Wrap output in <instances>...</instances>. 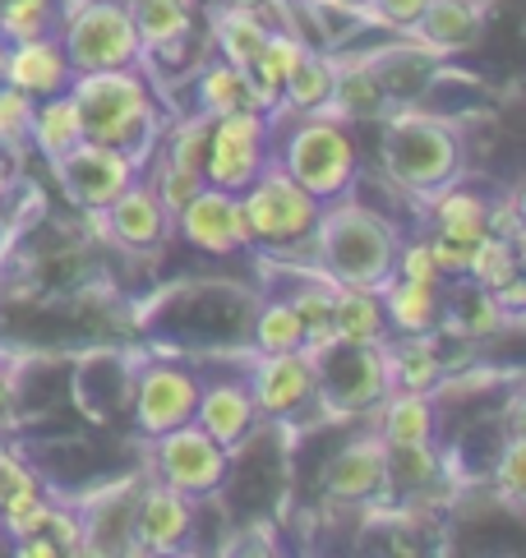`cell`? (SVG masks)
Segmentation results:
<instances>
[{
	"mask_svg": "<svg viewBox=\"0 0 526 558\" xmlns=\"http://www.w3.org/2000/svg\"><path fill=\"white\" fill-rule=\"evenodd\" d=\"M273 116V162L291 175L296 185H306L319 204L351 194L360 175V148L351 125L333 111L319 116Z\"/></svg>",
	"mask_w": 526,
	"mask_h": 558,
	"instance_id": "6da1fadb",
	"label": "cell"
},
{
	"mask_svg": "<svg viewBox=\"0 0 526 558\" xmlns=\"http://www.w3.org/2000/svg\"><path fill=\"white\" fill-rule=\"evenodd\" d=\"M70 97L84 116V138L93 144L125 148L134 157H144L157 144L162 111H157V88L148 84L144 65L125 70H97V74H74Z\"/></svg>",
	"mask_w": 526,
	"mask_h": 558,
	"instance_id": "7a4b0ae2",
	"label": "cell"
},
{
	"mask_svg": "<svg viewBox=\"0 0 526 558\" xmlns=\"http://www.w3.org/2000/svg\"><path fill=\"white\" fill-rule=\"evenodd\" d=\"M310 245L319 254V268L328 272L333 282L383 287L393 277L402 231L383 213L356 204L351 194H342L333 204H323Z\"/></svg>",
	"mask_w": 526,
	"mask_h": 558,
	"instance_id": "3957f363",
	"label": "cell"
},
{
	"mask_svg": "<svg viewBox=\"0 0 526 558\" xmlns=\"http://www.w3.org/2000/svg\"><path fill=\"white\" fill-rule=\"evenodd\" d=\"M379 157L383 175L416 198H430L434 190L462 181V134L420 107H393L379 121Z\"/></svg>",
	"mask_w": 526,
	"mask_h": 558,
	"instance_id": "277c9868",
	"label": "cell"
},
{
	"mask_svg": "<svg viewBox=\"0 0 526 558\" xmlns=\"http://www.w3.org/2000/svg\"><path fill=\"white\" fill-rule=\"evenodd\" d=\"M56 37L74 74L144 65V43L125 0H60Z\"/></svg>",
	"mask_w": 526,
	"mask_h": 558,
	"instance_id": "5b68a950",
	"label": "cell"
},
{
	"mask_svg": "<svg viewBox=\"0 0 526 558\" xmlns=\"http://www.w3.org/2000/svg\"><path fill=\"white\" fill-rule=\"evenodd\" d=\"M240 208H246L250 245L268 250V254H287V250L310 245L319 213H323L319 198L306 185H296L277 162H268L240 190Z\"/></svg>",
	"mask_w": 526,
	"mask_h": 558,
	"instance_id": "8992f818",
	"label": "cell"
},
{
	"mask_svg": "<svg viewBox=\"0 0 526 558\" xmlns=\"http://www.w3.org/2000/svg\"><path fill=\"white\" fill-rule=\"evenodd\" d=\"M148 475L194 498V504H204V498L222 494V485L231 481V448H222L194 421L176 425L167 434L148 438Z\"/></svg>",
	"mask_w": 526,
	"mask_h": 558,
	"instance_id": "52a82bcc",
	"label": "cell"
},
{
	"mask_svg": "<svg viewBox=\"0 0 526 558\" xmlns=\"http://www.w3.org/2000/svg\"><path fill=\"white\" fill-rule=\"evenodd\" d=\"M268 162H273V116L268 111L240 107V111H227V116H213L204 185L240 194Z\"/></svg>",
	"mask_w": 526,
	"mask_h": 558,
	"instance_id": "ba28073f",
	"label": "cell"
},
{
	"mask_svg": "<svg viewBox=\"0 0 526 558\" xmlns=\"http://www.w3.org/2000/svg\"><path fill=\"white\" fill-rule=\"evenodd\" d=\"M314 374H319V402H328L342 415H370L393 388L383 342L379 347H356V342L323 347L314 355Z\"/></svg>",
	"mask_w": 526,
	"mask_h": 558,
	"instance_id": "9c48e42d",
	"label": "cell"
},
{
	"mask_svg": "<svg viewBox=\"0 0 526 558\" xmlns=\"http://www.w3.org/2000/svg\"><path fill=\"white\" fill-rule=\"evenodd\" d=\"M51 171H56V181H60V190H65V198H70L74 208L103 213L120 190L139 181V171H144V157L84 138V144L70 148L60 162H51Z\"/></svg>",
	"mask_w": 526,
	"mask_h": 558,
	"instance_id": "30bf717a",
	"label": "cell"
},
{
	"mask_svg": "<svg viewBox=\"0 0 526 558\" xmlns=\"http://www.w3.org/2000/svg\"><path fill=\"white\" fill-rule=\"evenodd\" d=\"M199 388H204V378L194 369L176 361H148L134 378V434L148 444V438L176 425H190L199 407Z\"/></svg>",
	"mask_w": 526,
	"mask_h": 558,
	"instance_id": "8fae6325",
	"label": "cell"
},
{
	"mask_svg": "<svg viewBox=\"0 0 526 558\" xmlns=\"http://www.w3.org/2000/svg\"><path fill=\"white\" fill-rule=\"evenodd\" d=\"M171 231L199 254L213 258H231L240 250H250V227H246V208H240V194L204 185L186 208L171 217Z\"/></svg>",
	"mask_w": 526,
	"mask_h": 558,
	"instance_id": "7c38bea8",
	"label": "cell"
},
{
	"mask_svg": "<svg viewBox=\"0 0 526 558\" xmlns=\"http://www.w3.org/2000/svg\"><path fill=\"white\" fill-rule=\"evenodd\" d=\"M199 504L180 489L162 485L148 475V485L134 494V522H130V554H180L194 541Z\"/></svg>",
	"mask_w": 526,
	"mask_h": 558,
	"instance_id": "4fadbf2b",
	"label": "cell"
},
{
	"mask_svg": "<svg viewBox=\"0 0 526 558\" xmlns=\"http://www.w3.org/2000/svg\"><path fill=\"white\" fill-rule=\"evenodd\" d=\"M246 384L259 407V421H291V415H300L310 402H319L314 355H306V351L259 355Z\"/></svg>",
	"mask_w": 526,
	"mask_h": 558,
	"instance_id": "5bb4252c",
	"label": "cell"
},
{
	"mask_svg": "<svg viewBox=\"0 0 526 558\" xmlns=\"http://www.w3.org/2000/svg\"><path fill=\"white\" fill-rule=\"evenodd\" d=\"M93 217L103 222L107 241L120 245V250H130V254H148L171 235V217H167L157 190L144 181V175H139L134 185L120 190L111 204L103 213H93Z\"/></svg>",
	"mask_w": 526,
	"mask_h": 558,
	"instance_id": "9a60e30c",
	"label": "cell"
},
{
	"mask_svg": "<svg viewBox=\"0 0 526 558\" xmlns=\"http://www.w3.org/2000/svg\"><path fill=\"white\" fill-rule=\"evenodd\" d=\"M383 489H388V444L379 434L351 438L323 466V494H328V504H370Z\"/></svg>",
	"mask_w": 526,
	"mask_h": 558,
	"instance_id": "2e32d148",
	"label": "cell"
},
{
	"mask_svg": "<svg viewBox=\"0 0 526 558\" xmlns=\"http://www.w3.org/2000/svg\"><path fill=\"white\" fill-rule=\"evenodd\" d=\"M194 425L213 434L222 448H240L246 438L254 434L259 425V407L250 397V384L246 378H208L199 388V407H194Z\"/></svg>",
	"mask_w": 526,
	"mask_h": 558,
	"instance_id": "e0dca14e",
	"label": "cell"
},
{
	"mask_svg": "<svg viewBox=\"0 0 526 558\" xmlns=\"http://www.w3.org/2000/svg\"><path fill=\"white\" fill-rule=\"evenodd\" d=\"M485 33V5L480 0H425L420 19L407 28L416 47L434 51V56H457L471 51Z\"/></svg>",
	"mask_w": 526,
	"mask_h": 558,
	"instance_id": "ac0fdd59",
	"label": "cell"
},
{
	"mask_svg": "<svg viewBox=\"0 0 526 558\" xmlns=\"http://www.w3.org/2000/svg\"><path fill=\"white\" fill-rule=\"evenodd\" d=\"M74 78V65L56 33L28 37V43H10V61H5V84L24 88L28 97H51L65 93Z\"/></svg>",
	"mask_w": 526,
	"mask_h": 558,
	"instance_id": "d6986e66",
	"label": "cell"
},
{
	"mask_svg": "<svg viewBox=\"0 0 526 558\" xmlns=\"http://www.w3.org/2000/svg\"><path fill=\"white\" fill-rule=\"evenodd\" d=\"M374 434L388 448H411V444H434L439 434V407L434 392L416 388H388V397L374 407Z\"/></svg>",
	"mask_w": 526,
	"mask_h": 558,
	"instance_id": "ffe728a7",
	"label": "cell"
},
{
	"mask_svg": "<svg viewBox=\"0 0 526 558\" xmlns=\"http://www.w3.org/2000/svg\"><path fill=\"white\" fill-rule=\"evenodd\" d=\"M333 88H337V61L323 47H306L300 61L291 65L287 84H282L277 97V116H319V111H333Z\"/></svg>",
	"mask_w": 526,
	"mask_h": 558,
	"instance_id": "44dd1931",
	"label": "cell"
},
{
	"mask_svg": "<svg viewBox=\"0 0 526 558\" xmlns=\"http://www.w3.org/2000/svg\"><path fill=\"white\" fill-rule=\"evenodd\" d=\"M268 10H246V5H213L208 10V37L222 61L250 70L259 61L263 43H268Z\"/></svg>",
	"mask_w": 526,
	"mask_h": 558,
	"instance_id": "7402d4cb",
	"label": "cell"
},
{
	"mask_svg": "<svg viewBox=\"0 0 526 558\" xmlns=\"http://www.w3.org/2000/svg\"><path fill=\"white\" fill-rule=\"evenodd\" d=\"M393 111V97L383 88V78L374 70L370 56L356 61H337V88H333V116H342L347 125L356 121H383Z\"/></svg>",
	"mask_w": 526,
	"mask_h": 558,
	"instance_id": "603a6c76",
	"label": "cell"
},
{
	"mask_svg": "<svg viewBox=\"0 0 526 558\" xmlns=\"http://www.w3.org/2000/svg\"><path fill=\"white\" fill-rule=\"evenodd\" d=\"M383 361H388V378L393 388H416V392H434L443 384V351L434 342V332H411V337H397L388 332L383 337Z\"/></svg>",
	"mask_w": 526,
	"mask_h": 558,
	"instance_id": "cb8c5ba5",
	"label": "cell"
},
{
	"mask_svg": "<svg viewBox=\"0 0 526 558\" xmlns=\"http://www.w3.org/2000/svg\"><path fill=\"white\" fill-rule=\"evenodd\" d=\"M79 144H84V116H79V102L70 97V88L37 97L33 125H28V148L43 157V162H60V157Z\"/></svg>",
	"mask_w": 526,
	"mask_h": 558,
	"instance_id": "d4e9b609",
	"label": "cell"
},
{
	"mask_svg": "<svg viewBox=\"0 0 526 558\" xmlns=\"http://www.w3.org/2000/svg\"><path fill=\"white\" fill-rule=\"evenodd\" d=\"M383 301V318H388V332L411 337V332H434L443 318V287H425V282H407V277H388L379 287Z\"/></svg>",
	"mask_w": 526,
	"mask_h": 558,
	"instance_id": "484cf974",
	"label": "cell"
},
{
	"mask_svg": "<svg viewBox=\"0 0 526 558\" xmlns=\"http://www.w3.org/2000/svg\"><path fill=\"white\" fill-rule=\"evenodd\" d=\"M144 43V61L157 51H180L194 37V5L190 0H125Z\"/></svg>",
	"mask_w": 526,
	"mask_h": 558,
	"instance_id": "4316f807",
	"label": "cell"
},
{
	"mask_svg": "<svg viewBox=\"0 0 526 558\" xmlns=\"http://www.w3.org/2000/svg\"><path fill=\"white\" fill-rule=\"evenodd\" d=\"M333 332H337V342L379 347L383 337H388V318H383L379 287L337 282V291H333Z\"/></svg>",
	"mask_w": 526,
	"mask_h": 558,
	"instance_id": "83f0119b",
	"label": "cell"
},
{
	"mask_svg": "<svg viewBox=\"0 0 526 558\" xmlns=\"http://www.w3.org/2000/svg\"><path fill=\"white\" fill-rule=\"evenodd\" d=\"M485 208H490V194H480L476 185H443L430 194V222L439 235H449L457 245H476L485 235Z\"/></svg>",
	"mask_w": 526,
	"mask_h": 558,
	"instance_id": "f1b7e54d",
	"label": "cell"
},
{
	"mask_svg": "<svg viewBox=\"0 0 526 558\" xmlns=\"http://www.w3.org/2000/svg\"><path fill=\"white\" fill-rule=\"evenodd\" d=\"M240 107H259V93L250 84V74L240 65H231V61H222V56L199 65V74H194V111H204L213 121V116H227V111H240Z\"/></svg>",
	"mask_w": 526,
	"mask_h": 558,
	"instance_id": "f546056e",
	"label": "cell"
},
{
	"mask_svg": "<svg viewBox=\"0 0 526 558\" xmlns=\"http://www.w3.org/2000/svg\"><path fill=\"white\" fill-rule=\"evenodd\" d=\"M306 47H310V37H300L296 28L273 24L268 43H263V51H259V61L246 70L250 84H254V93H259V107H263V111L277 107L282 84H287V74H291V65L300 61V51H306Z\"/></svg>",
	"mask_w": 526,
	"mask_h": 558,
	"instance_id": "4dcf8cb0",
	"label": "cell"
},
{
	"mask_svg": "<svg viewBox=\"0 0 526 558\" xmlns=\"http://www.w3.org/2000/svg\"><path fill=\"white\" fill-rule=\"evenodd\" d=\"M370 61H374V70H379V78H383V88H388V97H393V107H411L416 97H425L430 70L443 61V56H434V51H425V47L407 43V47H393V51H374Z\"/></svg>",
	"mask_w": 526,
	"mask_h": 558,
	"instance_id": "1f68e13d",
	"label": "cell"
},
{
	"mask_svg": "<svg viewBox=\"0 0 526 558\" xmlns=\"http://www.w3.org/2000/svg\"><path fill=\"white\" fill-rule=\"evenodd\" d=\"M333 291L337 282L328 272H319V277H300V282L287 291L291 295V305L296 314L306 318V355H319L323 347H333L337 342V332H333Z\"/></svg>",
	"mask_w": 526,
	"mask_h": 558,
	"instance_id": "d6a6232c",
	"label": "cell"
},
{
	"mask_svg": "<svg viewBox=\"0 0 526 558\" xmlns=\"http://www.w3.org/2000/svg\"><path fill=\"white\" fill-rule=\"evenodd\" d=\"M300 347H306V318L296 314L287 291L268 295L254 314V351L277 355V351H300Z\"/></svg>",
	"mask_w": 526,
	"mask_h": 558,
	"instance_id": "836d02e7",
	"label": "cell"
},
{
	"mask_svg": "<svg viewBox=\"0 0 526 558\" xmlns=\"http://www.w3.org/2000/svg\"><path fill=\"white\" fill-rule=\"evenodd\" d=\"M513 272H522L517 250H513V235H494V231H485L480 241L471 245V254H467V272H462V277H467L471 287L499 291Z\"/></svg>",
	"mask_w": 526,
	"mask_h": 558,
	"instance_id": "e575fe53",
	"label": "cell"
},
{
	"mask_svg": "<svg viewBox=\"0 0 526 558\" xmlns=\"http://www.w3.org/2000/svg\"><path fill=\"white\" fill-rule=\"evenodd\" d=\"M439 452L434 444H411V448H388V489L397 494H425L439 481Z\"/></svg>",
	"mask_w": 526,
	"mask_h": 558,
	"instance_id": "d590c367",
	"label": "cell"
},
{
	"mask_svg": "<svg viewBox=\"0 0 526 558\" xmlns=\"http://www.w3.org/2000/svg\"><path fill=\"white\" fill-rule=\"evenodd\" d=\"M60 0H0V37L5 43H28V37L56 33Z\"/></svg>",
	"mask_w": 526,
	"mask_h": 558,
	"instance_id": "8d00e7d4",
	"label": "cell"
},
{
	"mask_svg": "<svg viewBox=\"0 0 526 558\" xmlns=\"http://www.w3.org/2000/svg\"><path fill=\"white\" fill-rule=\"evenodd\" d=\"M208 116L204 111H190V116H180V121L171 125L167 134V144H162V157L176 167H186V171H199L204 175V157H208Z\"/></svg>",
	"mask_w": 526,
	"mask_h": 558,
	"instance_id": "74e56055",
	"label": "cell"
},
{
	"mask_svg": "<svg viewBox=\"0 0 526 558\" xmlns=\"http://www.w3.org/2000/svg\"><path fill=\"white\" fill-rule=\"evenodd\" d=\"M33 107H37V97H28L24 88H14V84L0 78V153H10V157L28 153Z\"/></svg>",
	"mask_w": 526,
	"mask_h": 558,
	"instance_id": "f35d334b",
	"label": "cell"
},
{
	"mask_svg": "<svg viewBox=\"0 0 526 558\" xmlns=\"http://www.w3.org/2000/svg\"><path fill=\"white\" fill-rule=\"evenodd\" d=\"M148 185L157 190V198H162V208H167V217H176L199 190H204V175H199V171H186V167H176V162H167V157L157 153V171H153V181H148Z\"/></svg>",
	"mask_w": 526,
	"mask_h": 558,
	"instance_id": "ab89813d",
	"label": "cell"
},
{
	"mask_svg": "<svg viewBox=\"0 0 526 558\" xmlns=\"http://www.w3.org/2000/svg\"><path fill=\"white\" fill-rule=\"evenodd\" d=\"M503 314L499 310V301H494V291H485V287H471L467 291V301H462V332L467 337H494L499 328H503Z\"/></svg>",
	"mask_w": 526,
	"mask_h": 558,
	"instance_id": "60d3db41",
	"label": "cell"
},
{
	"mask_svg": "<svg viewBox=\"0 0 526 558\" xmlns=\"http://www.w3.org/2000/svg\"><path fill=\"white\" fill-rule=\"evenodd\" d=\"M393 272L397 277H407V282H425V287H443V272L434 264V254L430 245H425V235L420 241H402L397 245V258H393Z\"/></svg>",
	"mask_w": 526,
	"mask_h": 558,
	"instance_id": "b9f144b4",
	"label": "cell"
},
{
	"mask_svg": "<svg viewBox=\"0 0 526 558\" xmlns=\"http://www.w3.org/2000/svg\"><path fill=\"white\" fill-rule=\"evenodd\" d=\"M494 485L509 498H526V438H509L494 462Z\"/></svg>",
	"mask_w": 526,
	"mask_h": 558,
	"instance_id": "7bdbcfd3",
	"label": "cell"
},
{
	"mask_svg": "<svg viewBox=\"0 0 526 558\" xmlns=\"http://www.w3.org/2000/svg\"><path fill=\"white\" fill-rule=\"evenodd\" d=\"M420 10H425V0H370L366 10V19H374L379 28H393V33H407L416 19H420Z\"/></svg>",
	"mask_w": 526,
	"mask_h": 558,
	"instance_id": "ee69618b",
	"label": "cell"
},
{
	"mask_svg": "<svg viewBox=\"0 0 526 558\" xmlns=\"http://www.w3.org/2000/svg\"><path fill=\"white\" fill-rule=\"evenodd\" d=\"M425 245H430L434 264H439V272H443V282H449V277H462V272H467V254H471V245H457V241H449V235H439V231L425 235Z\"/></svg>",
	"mask_w": 526,
	"mask_h": 558,
	"instance_id": "f6af8a7d",
	"label": "cell"
},
{
	"mask_svg": "<svg viewBox=\"0 0 526 558\" xmlns=\"http://www.w3.org/2000/svg\"><path fill=\"white\" fill-rule=\"evenodd\" d=\"M522 227V213L513 204V194H503V198H490V208H485V231H494V235H517Z\"/></svg>",
	"mask_w": 526,
	"mask_h": 558,
	"instance_id": "bcb514c9",
	"label": "cell"
},
{
	"mask_svg": "<svg viewBox=\"0 0 526 558\" xmlns=\"http://www.w3.org/2000/svg\"><path fill=\"white\" fill-rule=\"evenodd\" d=\"M494 301H499V310L509 314V318H522L526 314V272H513L509 282L494 291Z\"/></svg>",
	"mask_w": 526,
	"mask_h": 558,
	"instance_id": "7dc6e473",
	"label": "cell"
},
{
	"mask_svg": "<svg viewBox=\"0 0 526 558\" xmlns=\"http://www.w3.org/2000/svg\"><path fill=\"white\" fill-rule=\"evenodd\" d=\"M14 402H19L14 369H10V361H0V425H10V421H14Z\"/></svg>",
	"mask_w": 526,
	"mask_h": 558,
	"instance_id": "c3c4849f",
	"label": "cell"
},
{
	"mask_svg": "<svg viewBox=\"0 0 526 558\" xmlns=\"http://www.w3.org/2000/svg\"><path fill=\"white\" fill-rule=\"evenodd\" d=\"M14 554H24V558H60V545L51 541V535H24V541H14Z\"/></svg>",
	"mask_w": 526,
	"mask_h": 558,
	"instance_id": "681fc988",
	"label": "cell"
},
{
	"mask_svg": "<svg viewBox=\"0 0 526 558\" xmlns=\"http://www.w3.org/2000/svg\"><path fill=\"white\" fill-rule=\"evenodd\" d=\"M503 425H509V438H526V388L513 392L509 411H503Z\"/></svg>",
	"mask_w": 526,
	"mask_h": 558,
	"instance_id": "f907efd6",
	"label": "cell"
},
{
	"mask_svg": "<svg viewBox=\"0 0 526 558\" xmlns=\"http://www.w3.org/2000/svg\"><path fill=\"white\" fill-rule=\"evenodd\" d=\"M10 167H14V157L0 153V204H5V194H10Z\"/></svg>",
	"mask_w": 526,
	"mask_h": 558,
	"instance_id": "816d5d0a",
	"label": "cell"
},
{
	"mask_svg": "<svg viewBox=\"0 0 526 558\" xmlns=\"http://www.w3.org/2000/svg\"><path fill=\"white\" fill-rule=\"evenodd\" d=\"M513 250H517V264H522V272H526V222H522L517 235H513Z\"/></svg>",
	"mask_w": 526,
	"mask_h": 558,
	"instance_id": "f5cc1de1",
	"label": "cell"
},
{
	"mask_svg": "<svg viewBox=\"0 0 526 558\" xmlns=\"http://www.w3.org/2000/svg\"><path fill=\"white\" fill-rule=\"evenodd\" d=\"M217 5H246V10H273V0H217Z\"/></svg>",
	"mask_w": 526,
	"mask_h": 558,
	"instance_id": "db71d44e",
	"label": "cell"
},
{
	"mask_svg": "<svg viewBox=\"0 0 526 558\" xmlns=\"http://www.w3.org/2000/svg\"><path fill=\"white\" fill-rule=\"evenodd\" d=\"M513 204H517V213H522V222H526V181L513 190Z\"/></svg>",
	"mask_w": 526,
	"mask_h": 558,
	"instance_id": "11a10c76",
	"label": "cell"
},
{
	"mask_svg": "<svg viewBox=\"0 0 526 558\" xmlns=\"http://www.w3.org/2000/svg\"><path fill=\"white\" fill-rule=\"evenodd\" d=\"M5 61H10V43L0 37V78H5Z\"/></svg>",
	"mask_w": 526,
	"mask_h": 558,
	"instance_id": "9f6ffc18",
	"label": "cell"
},
{
	"mask_svg": "<svg viewBox=\"0 0 526 558\" xmlns=\"http://www.w3.org/2000/svg\"><path fill=\"white\" fill-rule=\"evenodd\" d=\"M342 5H351V10H366V5H370V0H342Z\"/></svg>",
	"mask_w": 526,
	"mask_h": 558,
	"instance_id": "6f0895ef",
	"label": "cell"
}]
</instances>
